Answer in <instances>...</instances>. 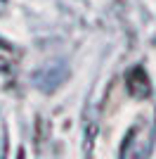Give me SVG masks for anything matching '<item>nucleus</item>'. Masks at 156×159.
Returning <instances> with one entry per match:
<instances>
[{
    "mask_svg": "<svg viewBox=\"0 0 156 159\" xmlns=\"http://www.w3.org/2000/svg\"><path fill=\"white\" fill-rule=\"evenodd\" d=\"M5 5H7V0H0V12L5 10Z\"/></svg>",
    "mask_w": 156,
    "mask_h": 159,
    "instance_id": "obj_1",
    "label": "nucleus"
}]
</instances>
